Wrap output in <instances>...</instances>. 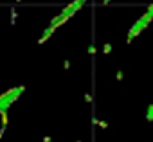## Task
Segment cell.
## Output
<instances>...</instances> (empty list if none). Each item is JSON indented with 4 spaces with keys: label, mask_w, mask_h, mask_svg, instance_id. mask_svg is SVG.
Instances as JSON below:
<instances>
[{
    "label": "cell",
    "mask_w": 153,
    "mask_h": 142,
    "mask_svg": "<svg viewBox=\"0 0 153 142\" xmlns=\"http://www.w3.org/2000/svg\"><path fill=\"white\" fill-rule=\"evenodd\" d=\"M151 20H153V15L144 13V15H142V16H140L135 24H133V27L128 31V43H131V40H133V38H135L140 31H144V29L149 25V22H151Z\"/></svg>",
    "instance_id": "obj_1"
},
{
    "label": "cell",
    "mask_w": 153,
    "mask_h": 142,
    "mask_svg": "<svg viewBox=\"0 0 153 142\" xmlns=\"http://www.w3.org/2000/svg\"><path fill=\"white\" fill-rule=\"evenodd\" d=\"M146 121H148V122L153 121V104H149L148 110H146Z\"/></svg>",
    "instance_id": "obj_2"
},
{
    "label": "cell",
    "mask_w": 153,
    "mask_h": 142,
    "mask_svg": "<svg viewBox=\"0 0 153 142\" xmlns=\"http://www.w3.org/2000/svg\"><path fill=\"white\" fill-rule=\"evenodd\" d=\"M110 50H112V43H105V47H103V52H105V54H108Z\"/></svg>",
    "instance_id": "obj_3"
},
{
    "label": "cell",
    "mask_w": 153,
    "mask_h": 142,
    "mask_svg": "<svg viewBox=\"0 0 153 142\" xmlns=\"http://www.w3.org/2000/svg\"><path fill=\"white\" fill-rule=\"evenodd\" d=\"M85 101H87V103H92V95H90V94H85Z\"/></svg>",
    "instance_id": "obj_4"
},
{
    "label": "cell",
    "mask_w": 153,
    "mask_h": 142,
    "mask_svg": "<svg viewBox=\"0 0 153 142\" xmlns=\"http://www.w3.org/2000/svg\"><path fill=\"white\" fill-rule=\"evenodd\" d=\"M115 78H117V79H119V81H121V79H123V72H121V70H119V72H117V74H115Z\"/></svg>",
    "instance_id": "obj_5"
},
{
    "label": "cell",
    "mask_w": 153,
    "mask_h": 142,
    "mask_svg": "<svg viewBox=\"0 0 153 142\" xmlns=\"http://www.w3.org/2000/svg\"><path fill=\"white\" fill-rule=\"evenodd\" d=\"M99 128H103V129H106V128H108V124H106V122H99Z\"/></svg>",
    "instance_id": "obj_6"
},
{
    "label": "cell",
    "mask_w": 153,
    "mask_h": 142,
    "mask_svg": "<svg viewBox=\"0 0 153 142\" xmlns=\"http://www.w3.org/2000/svg\"><path fill=\"white\" fill-rule=\"evenodd\" d=\"M148 13H149V15H153V4H151V6H148Z\"/></svg>",
    "instance_id": "obj_7"
},
{
    "label": "cell",
    "mask_w": 153,
    "mask_h": 142,
    "mask_svg": "<svg viewBox=\"0 0 153 142\" xmlns=\"http://www.w3.org/2000/svg\"><path fill=\"white\" fill-rule=\"evenodd\" d=\"M103 4H110V0H103Z\"/></svg>",
    "instance_id": "obj_8"
}]
</instances>
